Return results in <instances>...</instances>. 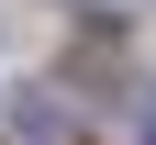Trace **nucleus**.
Here are the masks:
<instances>
[{"label":"nucleus","mask_w":156,"mask_h":145,"mask_svg":"<svg viewBox=\"0 0 156 145\" xmlns=\"http://www.w3.org/2000/svg\"><path fill=\"white\" fill-rule=\"evenodd\" d=\"M89 11H134V0H89Z\"/></svg>","instance_id":"nucleus-2"},{"label":"nucleus","mask_w":156,"mask_h":145,"mask_svg":"<svg viewBox=\"0 0 156 145\" xmlns=\"http://www.w3.org/2000/svg\"><path fill=\"white\" fill-rule=\"evenodd\" d=\"M134 145H156V89H145V112H134Z\"/></svg>","instance_id":"nucleus-1"}]
</instances>
